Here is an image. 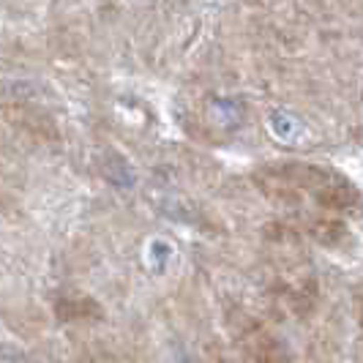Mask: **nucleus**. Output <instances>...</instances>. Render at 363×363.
I'll list each match as a JSON object with an SVG mask.
<instances>
[{"label": "nucleus", "instance_id": "obj_1", "mask_svg": "<svg viewBox=\"0 0 363 363\" xmlns=\"http://www.w3.org/2000/svg\"><path fill=\"white\" fill-rule=\"evenodd\" d=\"M55 311L60 320H99L101 317V306L93 298H60L55 303Z\"/></svg>", "mask_w": 363, "mask_h": 363}, {"label": "nucleus", "instance_id": "obj_2", "mask_svg": "<svg viewBox=\"0 0 363 363\" xmlns=\"http://www.w3.org/2000/svg\"><path fill=\"white\" fill-rule=\"evenodd\" d=\"M317 200H320V205H325V208L345 211L350 205H355L358 194H355V189H350L347 183H333V186H325V189L317 194Z\"/></svg>", "mask_w": 363, "mask_h": 363}, {"label": "nucleus", "instance_id": "obj_3", "mask_svg": "<svg viewBox=\"0 0 363 363\" xmlns=\"http://www.w3.org/2000/svg\"><path fill=\"white\" fill-rule=\"evenodd\" d=\"M314 235L320 238L323 243H336L339 238L345 235V224H339V221H323V224H317Z\"/></svg>", "mask_w": 363, "mask_h": 363}, {"label": "nucleus", "instance_id": "obj_4", "mask_svg": "<svg viewBox=\"0 0 363 363\" xmlns=\"http://www.w3.org/2000/svg\"><path fill=\"white\" fill-rule=\"evenodd\" d=\"M257 363H284V355H281V350H279L276 342L265 339L262 347L257 350Z\"/></svg>", "mask_w": 363, "mask_h": 363}]
</instances>
